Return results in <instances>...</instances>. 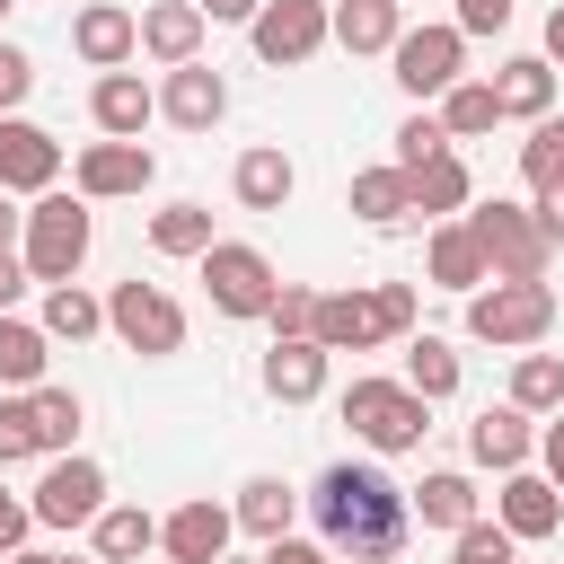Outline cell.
Listing matches in <instances>:
<instances>
[{"label": "cell", "mask_w": 564, "mask_h": 564, "mask_svg": "<svg viewBox=\"0 0 564 564\" xmlns=\"http://www.w3.org/2000/svg\"><path fill=\"white\" fill-rule=\"evenodd\" d=\"M449 26H458V35H502V26H511V0H458Z\"/></svg>", "instance_id": "44"}, {"label": "cell", "mask_w": 564, "mask_h": 564, "mask_svg": "<svg viewBox=\"0 0 564 564\" xmlns=\"http://www.w3.org/2000/svg\"><path fill=\"white\" fill-rule=\"evenodd\" d=\"M467 220V238H476V256H485V282H546V264H555V247H546V229H538V212L529 203H467L458 212Z\"/></svg>", "instance_id": "3"}, {"label": "cell", "mask_w": 564, "mask_h": 564, "mask_svg": "<svg viewBox=\"0 0 564 564\" xmlns=\"http://www.w3.org/2000/svg\"><path fill=\"white\" fill-rule=\"evenodd\" d=\"M26 88H35V62H26L18 44H0V115H9V106H18Z\"/></svg>", "instance_id": "45"}, {"label": "cell", "mask_w": 564, "mask_h": 564, "mask_svg": "<svg viewBox=\"0 0 564 564\" xmlns=\"http://www.w3.org/2000/svg\"><path fill=\"white\" fill-rule=\"evenodd\" d=\"M458 344L449 335H405V388L423 397V405H441V397H458Z\"/></svg>", "instance_id": "32"}, {"label": "cell", "mask_w": 564, "mask_h": 564, "mask_svg": "<svg viewBox=\"0 0 564 564\" xmlns=\"http://www.w3.org/2000/svg\"><path fill=\"white\" fill-rule=\"evenodd\" d=\"M423 273H432V291H485V256H476V238H467V220H432V238H423Z\"/></svg>", "instance_id": "24"}, {"label": "cell", "mask_w": 564, "mask_h": 564, "mask_svg": "<svg viewBox=\"0 0 564 564\" xmlns=\"http://www.w3.org/2000/svg\"><path fill=\"white\" fill-rule=\"evenodd\" d=\"M0 564H62L53 546H18V555H0Z\"/></svg>", "instance_id": "54"}, {"label": "cell", "mask_w": 564, "mask_h": 564, "mask_svg": "<svg viewBox=\"0 0 564 564\" xmlns=\"http://www.w3.org/2000/svg\"><path fill=\"white\" fill-rule=\"evenodd\" d=\"M70 53H79L88 70H132V53H141V18L115 9V0H88V9L70 18Z\"/></svg>", "instance_id": "15"}, {"label": "cell", "mask_w": 564, "mask_h": 564, "mask_svg": "<svg viewBox=\"0 0 564 564\" xmlns=\"http://www.w3.org/2000/svg\"><path fill=\"white\" fill-rule=\"evenodd\" d=\"M485 88H494V106L520 115V123H546V115H555V62H546V53H511Z\"/></svg>", "instance_id": "23"}, {"label": "cell", "mask_w": 564, "mask_h": 564, "mask_svg": "<svg viewBox=\"0 0 564 564\" xmlns=\"http://www.w3.org/2000/svg\"><path fill=\"white\" fill-rule=\"evenodd\" d=\"M229 194H238V212H282V203L300 194V167H291V150H282V141H256V150H238V167H229Z\"/></svg>", "instance_id": "19"}, {"label": "cell", "mask_w": 564, "mask_h": 564, "mask_svg": "<svg viewBox=\"0 0 564 564\" xmlns=\"http://www.w3.org/2000/svg\"><path fill=\"white\" fill-rule=\"evenodd\" d=\"M308 344L326 352H379V317H370V291H317V317H308Z\"/></svg>", "instance_id": "22"}, {"label": "cell", "mask_w": 564, "mask_h": 564, "mask_svg": "<svg viewBox=\"0 0 564 564\" xmlns=\"http://www.w3.org/2000/svg\"><path fill=\"white\" fill-rule=\"evenodd\" d=\"M449 564H520V538H502L494 520H467L449 538Z\"/></svg>", "instance_id": "40"}, {"label": "cell", "mask_w": 564, "mask_h": 564, "mask_svg": "<svg viewBox=\"0 0 564 564\" xmlns=\"http://www.w3.org/2000/svg\"><path fill=\"white\" fill-rule=\"evenodd\" d=\"M370 317H379V344H405L414 335V282H370Z\"/></svg>", "instance_id": "41"}, {"label": "cell", "mask_w": 564, "mask_h": 564, "mask_svg": "<svg viewBox=\"0 0 564 564\" xmlns=\"http://www.w3.org/2000/svg\"><path fill=\"white\" fill-rule=\"evenodd\" d=\"M220 564H238V555H220ZM256 564H264V555H256Z\"/></svg>", "instance_id": "57"}, {"label": "cell", "mask_w": 564, "mask_h": 564, "mask_svg": "<svg viewBox=\"0 0 564 564\" xmlns=\"http://www.w3.org/2000/svg\"><path fill=\"white\" fill-rule=\"evenodd\" d=\"M467 335L494 352H529L555 335V291L546 282H485V291H467Z\"/></svg>", "instance_id": "5"}, {"label": "cell", "mask_w": 564, "mask_h": 564, "mask_svg": "<svg viewBox=\"0 0 564 564\" xmlns=\"http://www.w3.org/2000/svg\"><path fill=\"white\" fill-rule=\"evenodd\" d=\"M88 546H97V564H141V555L159 546V520H150L141 502H106V511L88 520Z\"/></svg>", "instance_id": "28"}, {"label": "cell", "mask_w": 564, "mask_h": 564, "mask_svg": "<svg viewBox=\"0 0 564 564\" xmlns=\"http://www.w3.org/2000/svg\"><path fill=\"white\" fill-rule=\"evenodd\" d=\"M291 511H300V494H291L282 476H247V485H238V502H229V520H238L247 538H264V546H273V538H291Z\"/></svg>", "instance_id": "31"}, {"label": "cell", "mask_w": 564, "mask_h": 564, "mask_svg": "<svg viewBox=\"0 0 564 564\" xmlns=\"http://www.w3.org/2000/svg\"><path fill=\"white\" fill-rule=\"evenodd\" d=\"M405 185H414V212H423V220H458V212L476 203V176H467V159H458V150L423 159V167H414Z\"/></svg>", "instance_id": "26"}, {"label": "cell", "mask_w": 564, "mask_h": 564, "mask_svg": "<svg viewBox=\"0 0 564 564\" xmlns=\"http://www.w3.org/2000/svg\"><path fill=\"white\" fill-rule=\"evenodd\" d=\"M159 115H167L176 132H212V123L229 115V79H220L212 62H185V70L159 79Z\"/></svg>", "instance_id": "18"}, {"label": "cell", "mask_w": 564, "mask_h": 564, "mask_svg": "<svg viewBox=\"0 0 564 564\" xmlns=\"http://www.w3.org/2000/svg\"><path fill=\"white\" fill-rule=\"evenodd\" d=\"M335 18H326V35L344 44V53H388L397 35H405V0H326Z\"/></svg>", "instance_id": "25"}, {"label": "cell", "mask_w": 564, "mask_h": 564, "mask_svg": "<svg viewBox=\"0 0 564 564\" xmlns=\"http://www.w3.org/2000/svg\"><path fill=\"white\" fill-rule=\"evenodd\" d=\"M326 370H335V352L308 344V335H291V344L264 352V397H273V405H317V397H326Z\"/></svg>", "instance_id": "20"}, {"label": "cell", "mask_w": 564, "mask_h": 564, "mask_svg": "<svg viewBox=\"0 0 564 564\" xmlns=\"http://www.w3.org/2000/svg\"><path fill=\"white\" fill-rule=\"evenodd\" d=\"M26 529H35V511H26V502L0 485V555H18V546H26Z\"/></svg>", "instance_id": "47"}, {"label": "cell", "mask_w": 564, "mask_h": 564, "mask_svg": "<svg viewBox=\"0 0 564 564\" xmlns=\"http://www.w3.org/2000/svg\"><path fill=\"white\" fill-rule=\"evenodd\" d=\"M194 9H203V26H247L264 0H194Z\"/></svg>", "instance_id": "51"}, {"label": "cell", "mask_w": 564, "mask_h": 564, "mask_svg": "<svg viewBox=\"0 0 564 564\" xmlns=\"http://www.w3.org/2000/svg\"><path fill=\"white\" fill-rule=\"evenodd\" d=\"M538 476L564 494V414H546V423H538Z\"/></svg>", "instance_id": "46"}, {"label": "cell", "mask_w": 564, "mask_h": 564, "mask_svg": "<svg viewBox=\"0 0 564 564\" xmlns=\"http://www.w3.org/2000/svg\"><path fill=\"white\" fill-rule=\"evenodd\" d=\"M150 115H159V88H150L141 70H97V88H88V123H97L106 141H141Z\"/></svg>", "instance_id": "16"}, {"label": "cell", "mask_w": 564, "mask_h": 564, "mask_svg": "<svg viewBox=\"0 0 564 564\" xmlns=\"http://www.w3.org/2000/svg\"><path fill=\"white\" fill-rule=\"evenodd\" d=\"M26 405H35V449H44V458H70V441H79V414H88V405H79V388H53V379H44Z\"/></svg>", "instance_id": "36"}, {"label": "cell", "mask_w": 564, "mask_h": 564, "mask_svg": "<svg viewBox=\"0 0 564 564\" xmlns=\"http://www.w3.org/2000/svg\"><path fill=\"white\" fill-rule=\"evenodd\" d=\"M26 458H44L35 449V405L26 397H0V467H26Z\"/></svg>", "instance_id": "42"}, {"label": "cell", "mask_w": 564, "mask_h": 564, "mask_svg": "<svg viewBox=\"0 0 564 564\" xmlns=\"http://www.w3.org/2000/svg\"><path fill=\"white\" fill-rule=\"evenodd\" d=\"M344 203H352V220H370V229L414 220V185H405V167H361V176L344 185Z\"/></svg>", "instance_id": "30"}, {"label": "cell", "mask_w": 564, "mask_h": 564, "mask_svg": "<svg viewBox=\"0 0 564 564\" xmlns=\"http://www.w3.org/2000/svg\"><path fill=\"white\" fill-rule=\"evenodd\" d=\"M494 529H502V538H520V546H538V538H555V529H564V494H555L538 467H511V476H502V494H494Z\"/></svg>", "instance_id": "14"}, {"label": "cell", "mask_w": 564, "mask_h": 564, "mask_svg": "<svg viewBox=\"0 0 564 564\" xmlns=\"http://www.w3.org/2000/svg\"><path fill=\"white\" fill-rule=\"evenodd\" d=\"M546 62H564V0L546 9Z\"/></svg>", "instance_id": "53"}, {"label": "cell", "mask_w": 564, "mask_h": 564, "mask_svg": "<svg viewBox=\"0 0 564 564\" xmlns=\"http://www.w3.org/2000/svg\"><path fill=\"white\" fill-rule=\"evenodd\" d=\"M520 176H529V194H546V185H564V115H546V123H529V141H520Z\"/></svg>", "instance_id": "38"}, {"label": "cell", "mask_w": 564, "mask_h": 564, "mask_svg": "<svg viewBox=\"0 0 564 564\" xmlns=\"http://www.w3.org/2000/svg\"><path fill=\"white\" fill-rule=\"evenodd\" d=\"M467 458H476V467H494V476H511V467H529V458H538V423H529L520 405H485V414L467 423Z\"/></svg>", "instance_id": "21"}, {"label": "cell", "mask_w": 564, "mask_h": 564, "mask_svg": "<svg viewBox=\"0 0 564 564\" xmlns=\"http://www.w3.org/2000/svg\"><path fill=\"white\" fill-rule=\"evenodd\" d=\"M388 62H397L388 79H397L414 106H441V88L467 79V35H458V26H405V35L388 44Z\"/></svg>", "instance_id": "8"}, {"label": "cell", "mask_w": 564, "mask_h": 564, "mask_svg": "<svg viewBox=\"0 0 564 564\" xmlns=\"http://www.w3.org/2000/svg\"><path fill=\"white\" fill-rule=\"evenodd\" d=\"M335 414H344V423H352V441H361V449H379V458L423 449V432H432V405H423L405 379H379V370H361V379L335 397Z\"/></svg>", "instance_id": "4"}, {"label": "cell", "mask_w": 564, "mask_h": 564, "mask_svg": "<svg viewBox=\"0 0 564 564\" xmlns=\"http://www.w3.org/2000/svg\"><path fill=\"white\" fill-rule=\"evenodd\" d=\"M502 405H520L529 423L564 414V352H520V361H511V397H502Z\"/></svg>", "instance_id": "33"}, {"label": "cell", "mask_w": 564, "mask_h": 564, "mask_svg": "<svg viewBox=\"0 0 564 564\" xmlns=\"http://www.w3.org/2000/svg\"><path fill=\"white\" fill-rule=\"evenodd\" d=\"M9 9H18V0H0V18H9Z\"/></svg>", "instance_id": "56"}, {"label": "cell", "mask_w": 564, "mask_h": 564, "mask_svg": "<svg viewBox=\"0 0 564 564\" xmlns=\"http://www.w3.org/2000/svg\"><path fill=\"white\" fill-rule=\"evenodd\" d=\"M44 361H53V335L26 326V317H0V397H35Z\"/></svg>", "instance_id": "29"}, {"label": "cell", "mask_w": 564, "mask_h": 564, "mask_svg": "<svg viewBox=\"0 0 564 564\" xmlns=\"http://www.w3.org/2000/svg\"><path fill=\"white\" fill-rule=\"evenodd\" d=\"M326 0H264L256 18H247V44H256V62H273V70H300V62H317L335 35H326Z\"/></svg>", "instance_id": "9"}, {"label": "cell", "mask_w": 564, "mask_h": 564, "mask_svg": "<svg viewBox=\"0 0 564 564\" xmlns=\"http://www.w3.org/2000/svg\"><path fill=\"white\" fill-rule=\"evenodd\" d=\"M26 511H35V529H88L97 511H106V467L97 458H53L44 467V485L26 494Z\"/></svg>", "instance_id": "10"}, {"label": "cell", "mask_w": 564, "mask_h": 564, "mask_svg": "<svg viewBox=\"0 0 564 564\" xmlns=\"http://www.w3.org/2000/svg\"><path fill=\"white\" fill-rule=\"evenodd\" d=\"M35 282H26V264H18V247H0V317H18V300H26Z\"/></svg>", "instance_id": "48"}, {"label": "cell", "mask_w": 564, "mask_h": 564, "mask_svg": "<svg viewBox=\"0 0 564 564\" xmlns=\"http://www.w3.org/2000/svg\"><path fill=\"white\" fill-rule=\"evenodd\" d=\"M88 238H97V203H79V194H35L26 203V229H18V264H26V282H79V264H88Z\"/></svg>", "instance_id": "2"}, {"label": "cell", "mask_w": 564, "mask_h": 564, "mask_svg": "<svg viewBox=\"0 0 564 564\" xmlns=\"http://www.w3.org/2000/svg\"><path fill=\"white\" fill-rule=\"evenodd\" d=\"M62 185V141L26 115H0V194H53Z\"/></svg>", "instance_id": "13"}, {"label": "cell", "mask_w": 564, "mask_h": 564, "mask_svg": "<svg viewBox=\"0 0 564 564\" xmlns=\"http://www.w3.org/2000/svg\"><path fill=\"white\" fill-rule=\"evenodd\" d=\"M264 564H335V555H326L317 538H273V546H264Z\"/></svg>", "instance_id": "49"}, {"label": "cell", "mask_w": 564, "mask_h": 564, "mask_svg": "<svg viewBox=\"0 0 564 564\" xmlns=\"http://www.w3.org/2000/svg\"><path fill=\"white\" fill-rule=\"evenodd\" d=\"M529 212H538V229H546V247H564V185H546V194H538Z\"/></svg>", "instance_id": "50"}, {"label": "cell", "mask_w": 564, "mask_h": 564, "mask_svg": "<svg viewBox=\"0 0 564 564\" xmlns=\"http://www.w3.org/2000/svg\"><path fill=\"white\" fill-rule=\"evenodd\" d=\"M18 229H26V212H18V194H0V247H18Z\"/></svg>", "instance_id": "52"}, {"label": "cell", "mask_w": 564, "mask_h": 564, "mask_svg": "<svg viewBox=\"0 0 564 564\" xmlns=\"http://www.w3.org/2000/svg\"><path fill=\"white\" fill-rule=\"evenodd\" d=\"M405 511H414L423 529H441V538H458V529L476 520V485H467L458 467H432V476H423V485L405 494Z\"/></svg>", "instance_id": "27"}, {"label": "cell", "mask_w": 564, "mask_h": 564, "mask_svg": "<svg viewBox=\"0 0 564 564\" xmlns=\"http://www.w3.org/2000/svg\"><path fill=\"white\" fill-rule=\"evenodd\" d=\"M441 150H449V132L432 123V106H414V115L397 123V159H388V167H405V176H414V167H423V159H441Z\"/></svg>", "instance_id": "39"}, {"label": "cell", "mask_w": 564, "mask_h": 564, "mask_svg": "<svg viewBox=\"0 0 564 564\" xmlns=\"http://www.w3.org/2000/svg\"><path fill=\"white\" fill-rule=\"evenodd\" d=\"M106 335L123 352H141V361H167V352H185V308L159 282H115L106 291Z\"/></svg>", "instance_id": "6"}, {"label": "cell", "mask_w": 564, "mask_h": 564, "mask_svg": "<svg viewBox=\"0 0 564 564\" xmlns=\"http://www.w3.org/2000/svg\"><path fill=\"white\" fill-rule=\"evenodd\" d=\"M150 247L203 264V247H212V212H203V203H159V212H150Z\"/></svg>", "instance_id": "37"}, {"label": "cell", "mask_w": 564, "mask_h": 564, "mask_svg": "<svg viewBox=\"0 0 564 564\" xmlns=\"http://www.w3.org/2000/svg\"><path fill=\"white\" fill-rule=\"evenodd\" d=\"M150 176H159L150 141H88V150L70 159V194H79V203H123V194H150Z\"/></svg>", "instance_id": "11"}, {"label": "cell", "mask_w": 564, "mask_h": 564, "mask_svg": "<svg viewBox=\"0 0 564 564\" xmlns=\"http://www.w3.org/2000/svg\"><path fill=\"white\" fill-rule=\"evenodd\" d=\"M229 538H238V520H229V502H212V494H194V502H176V511L159 520V555H167V564H220Z\"/></svg>", "instance_id": "12"}, {"label": "cell", "mask_w": 564, "mask_h": 564, "mask_svg": "<svg viewBox=\"0 0 564 564\" xmlns=\"http://www.w3.org/2000/svg\"><path fill=\"white\" fill-rule=\"evenodd\" d=\"M35 326H44L53 344H88V335H106V300H97V291H79V282H53Z\"/></svg>", "instance_id": "35"}, {"label": "cell", "mask_w": 564, "mask_h": 564, "mask_svg": "<svg viewBox=\"0 0 564 564\" xmlns=\"http://www.w3.org/2000/svg\"><path fill=\"white\" fill-rule=\"evenodd\" d=\"M62 564H97V555H62Z\"/></svg>", "instance_id": "55"}, {"label": "cell", "mask_w": 564, "mask_h": 564, "mask_svg": "<svg viewBox=\"0 0 564 564\" xmlns=\"http://www.w3.org/2000/svg\"><path fill=\"white\" fill-rule=\"evenodd\" d=\"M308 317H317V291H300V282H282V291H273V308H264V326H273V344H291V335H308Z\"/></svg>", "instance_id": "43"}, {"label": "cell", "mask_w": 564, "mask_h": 564, "mask_svg": "<svg viewBox=\"0 0 564 564\" xmlns=\"http://www.w3.org/2000/svg\"><path fill=\"white\" fill-rule=\"evenodd\" d=\"M141 18V53L159 62V70H185V62H203V9L194 0H150V9H132Z\"/></svg>", "instance_id": "17"}, {"label": "cell", "mask_w": 564, "mask_h": 564, "mask_svg": "<svg viewBox=\"0 0 564 564\" xmlns=\"http://www.w3.org/2000/svg\"><path fill=\"white\" fill-rule=\"evenodd\" d=\"M432 123H441L449 141H485V132L502 123V106H494V88H485V79H449V88H441V106H432Z\"/></svg>", "instance_id": "34"}, {"label": "cell", "mask_w": 564, "mask_h": 564, "mask_svg": "<svg viewBox=\"0 0 564 564\" xmlns=\"http://www.w3.org/2000/svg\"><path fill=\"white\" fill-rule=\"evenodd\" d=\"M203 291H212L220 317H264L273 291H282V273H273L264 247H247V238H212V247H203Z\"/></svg>", "instance_id": "7"}, {"label": "cell", "mask_w": 564, "mask_h": 564, "mask_svg": "<svg viewBox=\"0 0 564 564\" xmlns=\"http://www.w3.org/2000/svg\"><path fill=\"white\" fill-rule=\"evenodd\" d=\"M300 502H308L317 546H326L335 564H397V555H405L414 511H405V485H397L388 467H370V458H335Z\"/></svg>", "instance_id": "1"}]
</instances>
